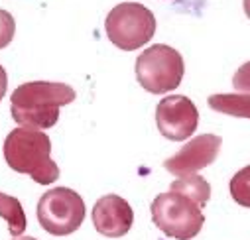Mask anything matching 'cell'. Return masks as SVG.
Listing matches in <instances>:
<instances>
[{
    "instance_id": "18",
    "label": "cell",
    "mask_w": 250,
    "mask_h": 240,
    "mask_svg": "<svg viewBox=\"0 0 250 240\" xmlns=\"http://www.w3.org/2000/svg\"><path fill=\"white\" fill-rule=\"evenodd\" d=\"M14 240H38V238H34V236H16Z\"/></svg>"
},
{
    "instance_id": "16",
    "label": "cell",
    "mask_w": 250,
    "mask_h": 240,
    "mask_svg": "<svg viewBox=\"0 0 250 240\" xmlns=\"http://www.w3.org/2000/svg\"><path fill=\"white\" fill-rule=\"evenodd\" d=\"M6 89H8V75H6L4 67L0 65V100L4 99V95H6Z\"/></svg>"
},
{
    "instance_id": "1",
    "label": "cell",
    "mask_w": 250,
    "mask_h": 240,
    "mask_svg": "<svg viewBox=\"0 0 250 240\" xmlns=\"http://www.w3.org/2000/svg\"><path fill=\"white\" fill-rule=\"evenodd\" d=\"M75 97V91L65 83L30 81L12 93L10 112L22 128L47 130L57 124L61 106L71 104Z\"/></svg>"
},
{
    "instance_id": "2",
    "label": "cell",
    "mask_w": 250,
    "mask_h": 240,
    "mask_svg": "<svg viewBox=\"0 0 250 240\" xmlns=\"http://www.w3.org/2000/svg\"><path fill=\"white\" fill-rule=\"evenodd\" d=\"M6 163L24 175H30L36 183L49 185L59 179V167L51 160V140L42 130L16 128L4 140Z\"/></svg>"
},
{
    "instance_id": "7",
    "label": "cell",
    "mask_w": 250,
    "mask_h": 240,
    "mask_svg": "<svg viewBox=\"0 0 250 240\" xmlns=\"http://www.w3.org/2000/svg\"><path fill=\"white\" fill-rule=\"evenodd\" d=\"M156 124L164 138L183 142L191 138L199 124V110L191 99L183 95H169L156 106Z\"/></svg>"
},
{
    "instance_id": "13",
    "label": "cell",
    "mask_w": 250,
    "mask_h": 240,
    "mask_svg": "<svg viewBox=\"0 0 250 240\" xmlns=\"http://www.w3.org/2000/svg\"><path fill=\"white\" fill-rule=\"evenodd\" d=\"M230 195L234 203L250 209V165L236 171L230 179Z\"/></svg>"
},
{
    "instance_id": "3",
    "label": "cell",
    "mask_w": 250,
    "mask_h": 240,
    "mask_svg": "<svg viewBox=\"0 0 250 240\" xmlns=\"http://www.w3.org/2000/svg\"><path fill=\"white\" fill-rule=\"evenodd\" d=\"M134 69L142 89L152 95H164L179 87L185 73V63L177 49L166 43H156L136 57Z\"/></svg>"
},
{
    "instance_id": "12",
    "label": "cell",
    "mask_w": 250,
    "mask_h": 240,
    "mask_svg": "<svg viewBox=\"0 0 250 240\" xmlns=\"http://www.w3.org/2000/svg\"><path fill=\"white\" fill-rule=\"evenodd\" d=\"M0 217L8 222V232L16 238L26 230V215L22 209V203L16 197H10L6 193H0Z\"/></svg>"
},
{
    "instance_id": "6",
    "label": "cell",
    "mask_w": 250,
    "mask_h": 240,
    "mask_svg": "<svg viewBox=\"0 0 250 240\" xmlns=\"http://www.w3.org/2000/svg\"><path fill=\"white\" fill-rule=\"evenodd\" d=\"M38 220L53 236H69L85 220V201L69 187H53L40 197Z\"/></svg>"
},
{
    "instance_id": "5",
    "label": "cell",
    "mask_w": 250,
    "mask_h": 240,
    "mask_svg": "<svg viewBox=\"0 0 250 240\" xmlns=\"http://www.w3.org/2000/svg\"><path fill=\"white\" fill-rule=\"evenodd\" d=\"M104 30L118 49L134 51L152 41L156 34V16L140 2H122L108 12Z\"/></svg>"
},
{
    "instance_id": "14",
    "label": "cell",
    "mask_w": 250,
    "mask_h": 240,
    "mask_svg": "<svg viewBox=\"0 0 250 240\" xmlns=\"http://www.w3.org/2000/svg\"><path fill=\"white\" fill-rule=\"evenodd\" d=\"M16 34V22L14 16L6 10H0V49H4L10 45Z\"/></svg>"
},
{
    "instance_id": "11",
    "label": "cell",
    "mask_w": 250,
    "mask_h": 240,
    "mask_svg": "<svg viewBox=\"0 0 250 240\" xmlns=\"http://www.w3.org/2000/svg\"><path fill=\"white\" fill-rule=\"evenodd\" d=\"M169 191L173 193H179L187 199L195 201L201 209L207 205V201L211 199V185L207 183V179H203L201 175H185V177H179L177 181L171 183Z\"/></svg>"
},
{
    "instance_id": "9",
    "label": "cell",
    "mask_w": 250,
    "mask_h": 240,
    "mask_svg": "<svg viewBox=\"0 0 250 240\" xmlns=\"http://www.w3.org/2000/svg\"><path fill=\"white\" fill-rule=\"evenodd\" d=\"M93 224L95 230L108 238H120L128 234L134 222V211L118 195H104L93 207Z\"/></svg>"
},
{
    "instance_id": "8",
    "label": "cell",
    "mask_w": 250,
    "mask_h": 240,
    "mask_svg": "<svg viewBox=\"0 0 250 240\" xmlns=\"http://www.w3.org/2000/svg\"><path fill=\"white\" fill-rule=\"evenodd\" d=\"M221 146H223L221 136H215V134L195 136L181 150H177V154L167 158L164 161V167H166V171H169L171 175H177V177L195 175L197 171L209 167L219 158Z\"/></svg>"
},
{
    "instance_id": "15",
    "label": "cell",
    "mask_w": 250,
    "mask_h": 240,
    "mask_svg": "<svg viewBox=\"0 0 250 240\" xmlns=\"http://www.w3.org/2000/svg\"><path fill=\"white\" fill-rule=\"evenodd\" d=\"M232 87L240 93H250V61L238 67V71L232 77Z\"/></svg>"
},
{
    "instance_id": "4",
    "label": "cell",
    "mask_w": 250,
    "mask_h": 240,
    "mask_svg": "<svg viewBox=\"0 0 250 240\" xmlns=\"http://www.w3.org/2000/svg\"><path fill=\"white\" fill-rule=\"evenodd\" d=\"M150 211L156 226L166 236H171L175 240L195 238L205 224L203 209L195 201L173 191L160 193L152 201Z\"/></svg>"
},
{
    "instance_id": "10",
    "label": "cell",
    "mask_w": 250,
    "mask_h": 240,
    "mask_svg": "<svg viewBox=\"0 0 250 240\" xmlns=\"http://www.w3.org/2000/svg\"><path fill=\"white\" fill-rule=\"evenodd\" d=\"M209 108L221 114L250 118V93H225V95H211L207 100Z\"/></svg>"
},
{
    "instance_id": "17",
    "label": "cell",
    "mask_w": 250,
    "mask_h": 240,
    "mask_svg": "<svg viewBox=\"0 0 250 240\" xmlns=\"http://www.w3.org/2000/svg\"><path fill=\"white\" fill-rule=\"evenodd\" d=\"M242 6H244V14L250 18V0H244V2H242Z\"/></svg>"
}]
</instances>
